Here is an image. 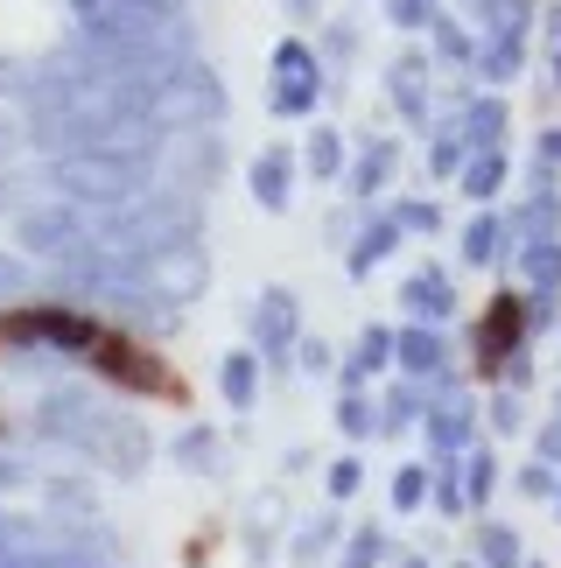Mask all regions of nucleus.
I'll return each instance as SVG.
<instances>
[{
  "instance_id": "nucleus-2",
  "label": "nucleus",
  "mask_w": 561,
  "mask_h": 568,
  "mask_svg": "<svg viewBox=\"0 0 561 568\" xmlns=\"http://www.w3.org/2000/svg\"><path fill=\"white\" fill-rule=\"evenodd\" d=\"M42 428L63 435V443H78V449H105V464H126V470L141 464V428L120 422V414H105L99 400H84V393H50V400H42Z\"/></svg>"
},
{
  "instance_id": "nucleus-1",
  "label": "nucleus",
  "mask_w": 561,
  "mask_h": 568,
  "mask_svg": "<svg viewBox=\"0 0 561 568\" xmlns=\"http://www.w3.org/2000/svg\"><path fill=\"white\" fill-rule=\"evenodd\" d=\"M84 42H134V50H183L190 29L176 0H71Z\"/></svg>"
},
{
  "instance_id": "nucleus-5",
  "label": "nucleus",
  "mask_w": 561,
  "mask_h": 568,
  "mask_svg": "<svg viewBox=\"0 0 561 568\" xmlns=\"http://www.w3.org/2000/svg\"><path fill=\"white\" fill-rule=\"evenodd\" d=\"M14 288H21V267H14L8 253H0V295H14Z\"/></svg>"
},
{
  "instance_id": "nucleus-6",
  "label": "nucleus",
  "mask_w": 561,
  "mask_h": 568,
  "mask_svg": "<svg viewBox=\"0 0 561 568\" xmlns=\"http://www.w3.org/2000/svg\"><path fill=\"white\" fill-rule=\"evenodd\" d=\"M0 548H14V534H8V527H0Z\"/></svg>"
},
{
  "instance_id": "nucleus-7",
  "label": "nucleus",
  "mask_w": 561,
  "mask_h": 568,
  "mask_svg": "<svg viewBox=\"0 0 561 568\" xmlns=\"http://www.w3.org/2000/svg\"><path fill=\"white\" fill-rule=\"evenodd\" d=\"M0 155H8V134H0Z\"/></svg>"
},
{
  "instance_id": "nucleus-4",
  "label": "nucleus",
  "mask_w": 561,
  "mask_h": 568,
  "mask_svg": "<svg viewBox=\"0 0 561 568\" xmlns=\"http://www.w3.org/2000/svg\"><path fill=\"white\" fill-rule=\"evenodd\" d=\"M0 568H99V561L63 555V548H0Z\"/></svg>"
},
{
  "instance_id": "nucleus-3",
  "label": "nucleus",
  "mask_w": 561,
  "mask_h": 568,
  "mask_svg": "<svg viewBox=\"0 0 561 568\" xmlns=\"http://www.w3.org/2000/svg\"><path fill=\"white\" fill-rule=\"evenodd\" d=\"M57 196H71L84 211H126L147 196V162L134 155H84V162H50Z\"/></svg>"
}]
</instances>
